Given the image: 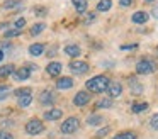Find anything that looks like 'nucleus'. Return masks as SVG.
I'll use <instances>...</instances> for the list:
<instances>
[{"label":"nucleus","instance_id":"obj_1","mask_svg":"<svg viewBox=\"0 0 158 139\" xmlns=\"http://www.w3.org/2000/svg\"><path fill=\"white\" fill-rule=\"evenodd\" d=\"M109 76L107 75H97V76H92L90 80H87L85 87L89 92L92 93H104L109 87Z\"/></svg>","mask_w":158,"mask_h":139},{"label":"nucleus","instance_id":"obj_2","mask_svg":"<svg viewBox=\"0 0 158 139\" xmlns=\"http://www.w3.org/2000/svg\"><path fill=\"white\" fill-rule=\"evenodd\" d=\"M80 129V119L75 117V115H72V117L65 119L63 121V124L60 125V131H61V134H75L77 131Z\"/></svg>","mask_w":158,"mask_h":139},{"label":"nucleus","instance_id":"obj_3","mask_svg":"<svg viewBox=\"0 0 158 139\" xmlns=\"http://www.w3.org/2000/svg\"><path fill=\"white\" fill-rule=\"evenodd\" d=\"M44 122L41 121V119H31V121H27L26 122V125H24V131H26V134H29V136H38V134H41V132H44Z\"/></svg>","mask_w":158,"mask_h":139},{"label":"nucleus","instance_id":"obj_4","mask_svg":"<svg viewBox=\"0 0 158 139\" xmlns=\"http://www.w3.org/2000/svg\"><path fill=\"white\" fill-rule=\"evenodd\" d=\"M156 71V64L151 59H139L136 63V73L138 75H151Z\"/></svg>","mask_w":158,"mask_h":139},{"label":"nucleus","instance_id":"obj_5","mask_svg":"<svg viewBox=\"0 0 158 139\" xmlns=\"http://www.w3.org/2000/svg\"><path fill=\"white\" fill-rule=\"evenodd\" d=\"M68 68H70V71H72L73 75H83V73H87V71L90 70L89 63H87V61H82V59H73V61H70Z\"/></svg>","mask_w":158,"mask_h":139},{"label":"nucleus","instance_id":"obj_6","mask_svg":"<svg viewBox=\"0 0 158 139\" xmlns=\"http://www.w3.org/2000/svg\"><path fill=\"white\" fill-rule=\"evenodd\" d=\"M90 98H92V95H90L89 92H85V90L77 92V95L73 97V105H77V107H83V105H87L90 102Z\"/></svg>","mask_w":158,"mask_h":139},{"label":"nucleus","instance_id":"obj_7","mask_svg":"<svg viewBox=\"0 0 158 139\" xmlns=\"http://www.w3.org/2000/svg\"><path fill=\"white\" fill-rule=\"evenodd\" d=\"M56 102V95H55V92H51V90H43L41 93H39V104L41 105H53Z\"/></svg>","mask_w":158,"mask_h":139},{"label":"nucleus","instance_id":"obj_8","mask_svg":"<svg viewBox=\"0 0 158 139\" xmlns=\"http://www.w3.org/2000/svg\"><path fill=\"white\" fill-rule=\"evenodd\" d=\"M106 92L109 93V98H117L123 93V85L119 81H109V87H107Z\"/></svg>","mask_w":158,"mask_h":139},{"label":"nucleus","instance_id":"obj_9","mask_svg":"<svg viewBox=\"0 0 158 139\" xmlns=\"http://www.w3.org/2000/svg\"><path fill=\"white\" fill-rule=\"evenodd\" d=\"M61 70H63V64L60 63V61H51V63L46 66V73L49 75V76H53V78H56L60 73H61Z\"/></svg>","mask_w":158,"mask_h":139},{"label":"nucleus","instance_id":"obj_10","mask_svg":"<svg viewBox=\"0 0 158 139\" xmlns=\"http://www.w3.org/2000/svg\"><path fill=\"white\" fill-rule=\"evenodd\" d=\"M56 88H58V90H70V88H73V78L60 76L58 80H56Z\"/></svg>","mask_w":158,"mask_h":139},{"label":"nucleus","instance_id":"obj_11","mask_svg":"<svg viewBox=\"0 0 158 139\" xmlns=\"http://www.w3.org/2000/svg\"><path fill=\"white\" fill-rule=\"evenodd\" d=\"M148 19H150V15H148V12H144V10H138V12H134L133 15H131V22L133 24H146Z\"/></svg>","mask_w":158,"mask_h":139},{"label":"nucleus","instance_id":"obj_12","mask_svg":"<svg viewBox=\"0 0 158 139\" xmlns=\"http://www.w3.org/2000/svg\"><path fill=\"white\" fill-rule=\"evenodd\" d=\"M61 115H63V110H61V108H49V110H46L44 114H43V117H44V121L53 122V121H58Z\"/></svg>","mask_w":158,"mask_h":139},{"label":"nucleus","instance_id":"obj_13","mask_svg":"<svg viewBox=\"0 0 158 139\" xmlns=\"http://www.w3.org/2000/svg\"><path fill=\"white\" fill-rule=\"evenodd\" d=\"M14 78H15L17 81H26V80H29V78H31V70H29L27 66L19 68L17 71H14Z\"/></svg>","mask_w":158,"mask_h":139},{"label":"nucleus","instance_id":"obj_14","mask_svg":"<svg viewBox=\"0 0 158 139\" xmlns=\"http://www.w3.org/2000/svg\"><path fill=\"white\" fill-rule=\"evenodd\" d=\"M127 81H129V90H131V93H133V95H141V93H143L144 88H143V85L136 80V76H131Z\"/></svg>","mask_w":158,"mask_h":139},{"label":"nucleus","instance_id":"obj_15","mask_svg":"<svg viewBox=\"0 0 158 139\" xmlns=\"http://www.w3.org/2000/svg\"><path fill=\"white\" fill-rule=\"evenodd\" d=\"M44 49H46V46L43 43H34V44L29 46V54H31V56H41V54L44 53Z\"/></svg>","mask_w":158,"mask_h":139},{"label":"nucleus","instance_id":"obj_16","mask_svg":"<svg viewBox=\"0 0 158 139\" xmlns=\"http://www.w3.org/2000/svg\"><path fill=\"white\" fill-rule=\"evenodd\" d=\"M73 7H75L77 14H85L87 12V7H89V2L87 0H72Z\"/></svg>","mask_w":158,"mask_h":139},{"label":"nucleus","instance_id":"obj_17","mask_svg":"<svg viewBox=\"0 0 158 139\" xmlns=\"http://www.w3.org/2000/svg\"><path fill=\"white\" fill-rule=\"evenodd\" d=\"M65 53L68 54V56H72V58H75V59H77V58L82 54V49H80L77 44H70V46L65 47Z\"/></svg>","mask_w":158,"mask_h":139},{"label":"nucleus","instance_id":"obj_18","mask_svg":"<svg viewBox=\"0 0 158 139\" xmlns=\"http://www.w3.org/2000/svg\"><path fill=\"white\" fill-rule=\"evenodd\" d=\"M14 71H15L14 64H4V66H0V78H9L10 75H14Z\"/></svg>","mask_w":158,"mask_h":139},{"label":"nucleus","instance_id":"obj_19","mask_svg":"<svg viewBox=\"0 0 158 139\" xmlns=\"http://www.w3.org/2000/svg\"><path fill=\"white\" fill-rule=\"evenodd\" d=\"M21 7H24L21 0H5V2L2 3V9H5V10H10V9H21Z\"/></svg>","mask_w":158,"mask_h":139},{"label":"nucleus","instance_id":"obj_20","mask_svg":"<svg viewBox=\"0 0 158 139\" xmlns=\"http://www.w3.org/2000/svg\"><path fill=\"white\" fill-rule=\"evenodd\" d=\"M148 107H150L148 102H136V104H133V107H131V112H133V114H139V112L148 110Z\"/></svg>","mask_w":158,"mask_h":139},{"label":"nucleus","instance_id":"obj_21","mask_svg":"<svg viewBox=\"0 0 158 139\" xmlns=\"http://www.w3.org/2000/svg\"><path fill=\"white\" fill-rule=\"evenodd\" d=\"M104 122V115H99V114H92L87 117V124L89 125H100Z\"/></svg>","mask_w":158,"mask_h":139},{"label":"nucleus","instance_id":"obj_22","mask_svg":"<svg viewBox=\"0 0 158 139\" xmlns=\"http://www.w3.org/2000/svg\"><path fill=\"white\" fill-rule=\"evenodd\" d=\"M32 104V95H22V97H17V105L22 108L29 107Z\"/></svg>","mask_w":158,"mask_h":139},{"label":"nucleus","instance_id":"obj_23","mask_svg":"<svg viewBox=\"0 0 158 139\" xmlns=\"http://www.w3.org/2000/svg\"><path fill=\"white\" fill-rule=\"evenodd\" d=\"M44 29H46V24L44 22H38V24H34V26L31 27L29 34H31V36H39V34H41Z\"/></svg>","mask_w":158,"mask_h":139},{"label":"nucleus","instance_id":"obj_24","mask_svg":"<svg viewBox=\"0 0 158 139\" xmlns=\"http://www.w3.org/2000/svg\"><path fill=\"white\" fill-rule=\"evenodd\" d=\"M112 7V0H100L97 3V12H107Z\"/></svg>","mask_w":158,"mask_h":139},{"label":"nucleus","instance_id":"obj_25","mask_svg":"<svg viewBox=\"0 0 158 139\" xmlns=\"http://www.w3.org/2000/svg\"><path fill=\"white\" fill-rule=\"evenodd\" d=\"M136 132L133 131H124V132H119V134H116L112 139H136Z\"/></svg>","mask_w":158,"mask_h":139},{"label":"nucleus","instance_id":"obj_26","mask_svg":"<svg viewBox=\"0 0 158 139\" xmlns=\"http://www.w3.org/2000/svg\"><path fill=\"white\" fill-rule=\"evenodd\" d=\"M110 107H112V98H109V97L97 102V108H110Z\"/></svg>","mask_w":158,"mask_h":139},{"label":"nucleus","instance_id":"obj_27","mask_svg":"<svg viewBox=\"0 0 158 139\" xmlns=\"http://www.w3.org/2000/svg\"><path fill=\"white\" fill-rule=\"evenodd\" d=\"M22 95H32V90L29 87H24V88L15 90V97H22Z\"/></svg>","mask_w":158,"mask_h":139},{"label":"nucleus","instance_id":"obj_28","mask_svg":"<svg viewBox=\"0 0 158 139\" xmlns=\"http://www.w3.org/2000/svg\"><path fill=\"white\" fill-rule=\"evenodd\" d=\"M19 34H21V31H19V29H12V31H7V32L4 34V37H7V39H10V37H17Z\"/></svg>","mask_w":158,"mask_h":139},{"label":"nucleus","instance_id":"obj_29","mask_svg":"<svg viewBox=\"0 0 158 139\" xmlns=\"http://www.w3.org/2000/svg\"><path fill=\"white\" fill-rule=\"evenodd\" d=\"M150 125H151L153 131H158V114H155L153 117L150 119Z\"/></svg>","mask_w":158,"mask_h":139},{"label":"nucleus","instance_id":"obj_30","mask_svg":"<svg viewBox=\"0 0 158 139\" xmlns=\"http://www.w3.org/2000/svg\"><path fill=\"white\" fill-rule=\"evenodd\" d=\"M14 26H15V29H19V31H21L22 27L26 26V19H24V17H19V19L15 20V24H14Z\"/></svg>","mask_w":158,"mask_h":139},{"label":"nucleus","instance_id":"obj_31","mask_svg":"<svg viewBox=\"0 0 158 139\" xmlns=\"http://www.w3.org/2000/svg\"><path fill=\"white\" fill-rule=\"evenodd\" d=\"M0 139H14V136L7 131H0Z\"/></svg>","mask_w":158,"mask_h":139},{"label":"nucleus","instance_id":"obj_32","mask_svg":"<svg viewBox=\"0 0 158 139\" xmlns=\"http://www.w3.org/2000/svg\"><path fill=\"white\" fill-rule=\"evenodd\" d=\"M109 131H110V127H104V129H100V131H97V137H102V136H106V134H109Z\"/></svg>","mask_w":158,"mask_h":139},{"label":"nucleus","instance_id":"obj_33","mask_svg":"<svg viewBox=\"0 0 158 139\" xmlns=\"http://www.w3.org/2000/svg\"><path fill=\"white\" fill-rule=\"evenodd\" d=\"M46 12H48V10H46V9H41V5H38V7L34 9V14H36V15H46Z\"/></svg>","mask_w":158,"mask_h":139},{"label":"nucleus","instance_id":"obj_34","mask_svg":"<svg viewBox=\"0 0 158 139\" xmlns=\"http://www.w3.org/2000/svg\"><path fill=\"white\" fill-rule=\"evenodd\" d=\"M138 47V44L134 43V44H126V46H121V49L123 51H133V49H136Z\"/></svg>","mask_w":158,"mask_h":139},{"label":"nucleus","instance_id":"obj_35","mask_svg":"<svg viewBox=\"0 0 158 139\" xmlns=\"http://www.w3.org/2000/svg\"><path fill=\"white\" fill-rule=\"evenodd\" d=\"M133 3H134V0H119L121 7H129V5H133Z\"/></svg>","mask_w":158,"mask_h":139},{"label":"nucleus","instance_id":"obj_36","mask_svg":"<svg viewBox=\"0 0 158 139\" xmlns=\"http://www.w3.org/2000/svg\"><path fill=\"white\" fill-rule=\"evenodd\" d=\"M151 15H153L155 19H158V5L153 7V10H151Z\"/></svg>","mask_w":158,"mask_h":139},{"label":"nucleus","instance_id":"obj_37","mask_svg":"<svg viewBox=\"0 0 158 139\" xmlns=\"http://www.w3.org/2000/svg\"><path fill=\"white\" fill-rule=\"evenodd\" d=\"M94 19H95V14H89V15H87V20H85V22L89 24V22H92Z\"/></svg>","mask_w":158,"mask_h":139},{"label":"nucleus","instance_id":"obj_38","mask_svg":"<svg viewBox=\"0 0 158 139\" xmlns=\"http://www.w3.org/2000/svg\"><path fill=\"white\" fill-rule=\"evenodd\" d=\"M9 88H10L9 85H0V93H4V92H7Z\"/></svg>","mask_w":158,"mask_h":139},{"label":"nucleus","instance_id":"obj_39","mask_svg":"<svg viewBox=\"0 0 158 139\" xmlns=\"http://www.w3.org/2000/svg\"><path fill=\"white\" fill-rule=\"evenodd\" d=\"M2 59H4V51L0 49V61H2Z\"/></svg>","mask_w":158,"mask_h":139},{"label":"nucleus","instance_id":"obj_40","mask_svg":"<svg viewBox=\"0 0 158 139\" xmlns=\"http://www.w3.org/2000/svg\"><path fill=\"white\" fill-rule=\"evenodd\" d=\"M144 2H155V0H144Z\"/></svg>","mask_w":158,"mask_h":139},{"label":"nucleus","instance_id":"obj_41","mask_svg":"<svg viewBox=\"0 0 158 139\" xmlns=\"http://www.w3.org/2000/svg\"><path fill=\"white\" fill-rule=\"evenodd\" d=\"M156 51H158V46H156Z\"/></svg>","mask_w":158,"mask_h":139}]
</instances>
